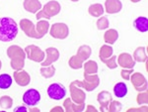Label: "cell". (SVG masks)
<instances>
[{
  "label": "cell",
  "mask_w": 148,
  "mask_h": 112,
  "mask_svg": "<svg viewBox=\"0 0 148 112\" xmlns=\"http://www.w3.org/2000/svg\"><path fill=\"white\" fill-rule=\"evenodd\" d=\"M47 53V59L42 63V66H51L54 62H56L59 59V52L57 51L56 48H49L46 50Z\"/></svg>",
  "instance_id": "11"
},
{
  "label": "cell",
  "mask_w": 148,
  "mask_h": 112,
  "mask_svg": "<svg viewBox=\"0 0 148 112\" xmlns=\"http://www.w3.org/2000/svg\"><path fill=\"white\" fill-rule=\"evenodd\" d=\"M71 1H73V2H77V1H79V0H71Z\"/></svg>",
  "instance_id": "40"
},
{
  "label": "cell",
  "mask_w": 148,
  "mask_h": 112,
  "mask_svg": "<svg viewBox=\"0 0 148 112\" xmlns=\"http://www.w3.org/2000/svg\"><path fill=\"white\" fill-rule=\"evenodd\" d=\"M31 111H40V109H38V108H32V109H30Z\"/></svg>",
  "instance_id": "38"
},
{
  "label": "cell",
  "mask_w": 148,
  "mask_h": 112,
  "mask_svg": "<svg viewBox=\"0 0 148 112\" xmlns=\"http://www.w3.org/2000/svg\"><path fill=\"white\" fill-rule=\"evenodd\" d=\"M18 111H23V112H26L28 111V108L26 106H19V107H16L14 109V112H18Z\"/></svg>",
  "instance_id": "36"
},
{
  "label": "cell",
  "mask_w": 148,
  "mask_h": 112,
  "mask_svg": "<svg viewBox=\"0 0 148 112\" xmlns=\"http://www.w3.org/2000/svg\"><path fill=\"white\" fill-rule=\"evenodd\" d=\"M85 77V82H79V80H75L72 83L76 84L78 86H81L83 88H85L87 91H92L93 89H95V87H97L99 85V77L98 75H86L84 73Z\"/></svg>",
  "instance_id": "6"
},
{
  "label": "cell",
  "mask_w": 148,
  "mask_h": 112,
  "mask_svg": "<svg viewBox=\"0 0 148 112\" xmlns=\"http://www.w3.org/2000/svg\"><path fill=\"white\" fill-rule=\"evenodd\" d=\"M23 6L25 10L30 13H38L42 9V4L39 0H25Z\"/></svg>",
  "instance_id": "14"
},
{
  "label": "cell",
  "mask_w": 148,
  "mask_h": 112,
  "mask_svg": "<svg viewBox=\"0 0 148 112\" xmlns=\"http://www.w3.org/2000/svg\"><path fill=\"white\" fill-rule=\"evenodd\" d=\"M112 102V104H111V106L109 107V110L110 111H121V102H118V101H113V100H111Z\"/></svg>",
  "instance_id": "33"
},
{
  "label": "cell",
  "mask_w": 148,
  "mask_h": 112,
  "mask_svg": "<svg viewBox=\"0 0 148 112\" xmlns=\"http://www.w3.org/2000/svg\"><path fill=\"white\" fill-rule=\"evenodd\" d=\"M18 24L10 17L0 18V41L11 42L18 35Z\"/></svg>",
  "instance_id": "1"
},
{
  "label": "cell",
  "mask_w": 148,
  "mask_h": 112,
  "mask_svg": "<svg viewBox=\"0 0 148 112\" xmlns=\"http://www.w3.org/2000/svg\"><path fill=\"white\" fill-rule=\"evenodd\" d=\"M14 78H15L16 83L20 85V86H27L31 80V77L28 75L27 71H21V70L15 71V73H14Z\"/></svg>",
  "instance_id": "12"
},
{
  "label": "cell",
  "mask_w": 148,
  "mask_h": 112,
  "mask_svg": "<svg viewBox=\"0 0 148 112\" xmlns=\"http://www.w3.org/2000/svg\"><path fill=\"white\" fill-rule=\"evenodd\" d=\"M132 2H138V1H140V0H131Z\"/></svg>",
  "instance_id": "39"
},
{
  "label": "cell",
  "mask_w": 148,
  "mask_h": 112,
  "mask_svg": "<svg viewBox=\"0 0 148 112\" xmlns=\"http://www.w3.org/2000/svg\"><path fill=\"white\" fill-rule=\"evenodd\" d=\"M112 55H113V48L112 47L105 45L100 50V59H101V61L110 59L112 57Z\"/></svg>",
  "instance_id": "29"
},
{
  "label": "cell",
  "mask_w": 148,
  "mask_h": 112,
  "mask_svg": "<svg viewBox=\"0 0 148 112\" xmlns=\"http://www.w3.org/2000/svg\"><path fill=\"white\" fill-rule=\"evenodd\" d=\"M26 57H28L29 59L34 61L36 63H42L45 61V52L40 50L39 47L35 46V45H30V46L26 47L25 49Z\"/></svg>",
  "instance_id": "5"
},
{
  "label": "cell",
  "mask_w": 148,
  "mask_h": 112,
  "mask_svg": "<svg viewBox=\"0 0 148 112\" xmlns=\"http://www.w3.org/2000/svg\"><path fill=\"white\" fill-rule=\"evenodd\" d=\"M49 34H51V37L56 38V39L63 40L67 38L69 34V29L67 25L64 23H54L51 27Z\"/></svg>",
  "instance_id": "7"
},
{
  "label": "cell",
  "mask_w": 148,
  "mask_h": 112,
  "mask_svg": "<svg viewBox=\"0 0 148 112\" xmlns=\"http://www.w3.org/2000/svg\"><path fill=\"white\" fill-rule=\"evenodd\" d=\"M49 29V23L46 20H39L37 23V27H36V31L40 35V38H42L47 33Z\"/></svg>",
  "instance_id": "21"
},
{
  "label": "cell",
  "mask_w": 148,
  "mask_h": 112,
  "mask_svg": "<svg viewBox=\"0 0 148 112\" xmlns=\"http://www.w3.org/2000/svg\"><path fill=\"white\" fill-rule=\"evenodd\" d=\"M106 11L110 14H114V13H118L121 10V7L123 4L120 0H107L106 3Z\"/></svg>",
  "instance_id": "15"
},
{
  "label": "cell",
  "mask_w": 148,
  "mask_h": 112,
  "mask_svg": "<svg viewBox=\"0 0 148 112\" xmlns=\"http://www.w3.org/2000/svg\"><path fill=\"white\" fill-rule=\"evenodd\" d=\"M131 82L136 90H144L142 88V84H146V80L141 73H133L131 77Z\"/></svg>",
  "instance_id": "18"
},
{
  "label": "cell",
  "mask_w": 148,
  "mask_h": 112,
  "mask_svg": "<svg viewBox=\"0 0 148 112\" xmlns=\"http://www.w3.org/2000/svg\"><path fill=\"white\" fill-rule=\"evenodd\" d=\"M20 27L28 37L35 38V39H40V35L36 31V27L32 21L28 20V19H23V20L20 21Z\"/></svg>",
  "instance_id": "9"
},
{
  "label": "cell",
  "mask_w": 148,
  "mask_h": 112,
  "mask_svg": "<svg viewBox=\"0 0 148 112\" xmlns=\"http://www.w3.org/2000/svg\"><path fill=\"white\" fill-rule=\"evenodd\" d=\"M47 95L51 99L53 100H61L66 96V89L61 83H51L47 87Z\"/></svg>",
  "instance_id": "4"
},
{
  "label": "cell",
  "mask_w": 148,
  "mask_h": 112,
  "mask_svg": "<svg viewBox=\"0 0 148 112\" xmlns=\"http://www.w3.org/2000/svg\"><path fill=\"white\" fill-rule=\"evenodd\" d=\"M83 66H84L86 75H95L98 71V65L94 61H88Z\"/></svg>",
  "instance_id": "26"
},
{
  "label": "cell",
  "mask_w": 148,
  "mask_h": 112,
  "mask_svg": "<svg viewBox=\"0 0 148 112\" xmlns=\"http://www.w3.org/2000/svg\"><path fill=\"white\" fill-rule=\"evenodd\" d=\"M88 11H89L90 15H92L93 17H99L104 13V9H103V6L101 4H92L89 7Z\"/></svg>",
  "instance_id": "28"
},
{
  "label": "cell",
  "mask_w": 148,
  "mask_h": 112,
  "mask_svg": "<svg viewBox=\"0 0 148 112\" xmlns=\"http://www.w3.org/2000/svg\"><path fill=\"white\" fill-rule=\"evenodd\" d=\"M133 26L137 31L141 33H146L148 31V19L146 17H137L133 22Z\"/></svg>",
  "instance_id": "17"
},
{
  "label": "cell",
  "mask_w": 148,
  "mask_h": 112,
  "mask_svg": "<svg viewBox=\"0 0 148 112\" xmlns=\"http://www.w3.org/2000/svg\"><path fill=\"white\" fill-rule=\"evenodd\" d=\"M59 12H60V4L57 1L51 0L49 3H47L44 6V8L40 10V12H38L36 18L38 19V21L40 20L42 18H46L47 20H49L52 16L57 15Z\"/></svg>",
  "instance_id": "3"
},
{
  "label": "cell",
  "mask_w": 148,
  "mask_h": 112,
  "mask_svg": "<svg viewBox=\"0 0 148 112\" xmlns=\"http://www.w3.org/2000/svg\"><path fill=\"white\" fill-rule=\"evenodd\" d=\"M7 55L11 59V68L14 71H20L25 65L26 53L21 47L12 45L7 50Z\"/></svg>",
  "instance_id": "2"
},
{
  "label": "cell",
  "mask_w": 148,
  "mask_h": 112,
  "mask_svg": "<svg viewBox=\"0 0 148 112\" xmlns=\"http://www.w3.org/2000/svg\"><path fill=\"white\" fill-rule=\"evenodd\" d=\"M13 104V100L10 96L8 95H4L0 98V106L3 109H10Z\"/></svg>",
  "instance_id": "31"
},
{
  "label": "cell",
  "mask_w": 148,
  "mask_h": 112,
  "mask_svg": "<svg viewBox=\"0 0 148 112\" xmlns=\"http://www.w3.org/2000/svg\"><path fill=\"white\" fill-rule=\"evenodd\" d=\"M83 59L80 58L78 55H75V56L71 57L70 59L68 62V65L70 68H74V70H78V68H81L83 66Z\"/></svg>",
  "instance_id": "25"
},
{
  "label": "cell",
  "mask_w": 148,
  "mask_h": 112,
  "mask_svg": "<svg viewBox=\"0 0 148 112\" xmlns=\"http://www.w3.org/2000/svg\"><path fill=\"white\" fill-rule=\"evenodd\" d=\"M133 59L134 61L142 63V62L146 61V51H145L144 47H139L135 50L134 54H133Z\"/></svg>",
  "instance_id": "24"
},
{
  "label": "cell",
  "mask_w": 148,
  "mask_h": 112,
  "mask_svg": "<svg viewBox=\"0 0 148 112\" xmlns=\"http://www.w3.org/2000/svg\"><path fill=\"white\" fill-rule=\"evenodd\" d=\"M12 82L13 80L8 73L0 75V88L1 89H8L12 85Z\"/></svg>",
  "instance_id": "22"
},
{
  "label": "cell",
  "mask_w": 148,
  "mask_h": 112,
  "mask_svg": "<svg viewBox=\"0 0 148 112\" xmlns=\"http://www.w3.org/2000/svg\"><path fill=\"white\" fill-rule=\"evenodd\" d=\"M118 38H119V33L114 29H111V30L107 31L104 36L105 42L108 43V44H111V45L114 44V43L116 41Z\"/></svg>",
  "instance_id": "23"
},
{
  "label": "cell",
  "mask_w": 148,
  "mask_h": 112,
  "mask_svg": "<svg viewBox=\"0 0 148 112\" xmlns=\"http://www.w3.org/2000/svg\"><path fill=\"white\" fill-rule=\"evenodd\" d=\"M116 59V56H113V57H112V59H111V61L105 59V61H103V63L106 64L107 66H108V68H116V66H118V65H116V64L114 63Z\"/></svg>",
  "instance_id": "34"
},
{
  "label": "cell",
  "mask_w": 148,
  "mask_h": 112,
  "mask_svg": "<svg viewBox=\"0 0 148 112\" xmlns=\"http://www.w3.org/2000/svg\"><path fill=\"white\" fill-rule=\"evenodd\" d=\"M70 93H71V99L73 102L77 104L84 103V100L86 98V94L84 91L80 89V86H76L73 83H70Z\"/></svg>",
  "instance_id": "10"
},
{
  "label": "cell",
  "mask_w": 148,
  "mask_h": 112,
  "mask_svg": "<svg viewBox=\"0 0 148 112\" xmlns=\"http://www.w3.org/2000/svg\"><path fill=\"white\" fill-rule=\"evenodd\" d=\"M97 27L99 30H103V29H106V28L109 27V21L108 19L106 17H102L98 20L97 22Z\"/></svg>",
  "instance_id": "32"
},
{
  "label": "cell",
  "mask_w": 148,
  "mask_h": 112,
  "mask_svg": "<svg viewBox=\"0 0 148 112\" xmlns=\"http://www.w3.org/2000/svg\"><path fill=\"white\" fill-rule=\"evenodd\" d=\"M85 107V104L82 103L80 104H77L75 103V102H71V98H67L65 99V101H64V109H65V111L67 112H72V111H82L83 109H84Z\"/></svg>",
  "instance_id": "19"
},
{
  "label": "cell",
  "mask_w": 148,
  "mask_h": 112,
  "mask_svg": "<svg viewBox=\"0 0 148 112\" xmlns=\"http://www.w3.org/2000/svg\"><path fill=\"white\" fill-rule=\"evenodd\" d=\"M40 73L44 77L46 78H51L56 73V68L53 66H42L40 68Z\"/></svg>",
  "instance_id": "30"
},
{
  "label": "cell",
  "mask_w": 148,
  "mask_h": 112,
  "mask_svg": "<svg viewBox=\"0 0 148 112\" xmlns=\"http://www.w3.org/2000/svg\"><path fill=\"white\" fill-rule=\"evenodd\" d=\"M111 100H112V96L108 91L100 92L99 95H98V101L102 105L101 107L102 111L108 110V105L110 102H111Z\"/></svg>",
  "instance_id": "16"
},
{
  "label": "cell",
  "mask_w": 148,
  "mask_h": 112,
  "mask_svg": "<svg viewBox=\"0 0 148 112\" xmlns=\"http://www.w3.org/2000/svg\"><path fill=\"white\" fill-rule=\"evenodd\" d=\"M91 53H92L91 48L89 46H86V45H83V46H81L79 48V50H78V52H77V55L83 59V61H86V59L91 56Z\"/></svg>",
  "instance_id": "27"
},
{
  "label": "cell",
  "mask_w": 148,
  "mask_h": 112,
  "mask_svg": "<svg viewBox=\"0 0 148 112\" xmlns=\"http://www.w3.org/2000/svg\"><path fill=\"white\" fill-rule=\"evenodd\" d=\"M114 94L118 98H123L127 94V86L125 82H119L114 87Z\"/></svg>",
  "instance_id": "20"
},
{
  "label": "cell",
  "mask_w": 148,
  "mask_h": 112,
  "mask_svg": "<svg viewBox=\"0 0 148 112\" xmlns=\"http://www.w3.org/2000/svg\"><path fill=\"white\" fill-rule=\"evenodd\" d=\"M119 65L125 68H132L135 65V61L127 53H123L119 56Z\"/></svg>",
  "instance_id": "13"
},
{
  "label": "cell",
  "mask_w": 148,
  "mask_h": 112,
  "mask_svg": "<svg viewBox=\"0 0 148 112\" xmlns=\"http://www.w3.org/2000/svg\"><path fill=\"white\" fill-rule=\"evenodd\" d=\"M132 73V71H125V70H123L121 71V77H123L125 80H128L130 78V75Z\"/></svg>",
  "instance_id": "35"
},
{
  "label": "cell",
  "mask_w": 148,
  "mask_h": 112,
  "mask_svg": "<svg viewBox=\"0 0 148 112\" xmlns=\"http://www.w3.org/2000/svg\"><path fill=\"white\" fill-rule=\"evenodd\" d=\"M23 102L28 106H36L40 100V93L35 88L28 89L23 95Z\"/></svg>",
  "instance_id": "8"
},
{
  "label": "cell",
  "mask_w": 148,
  "mask_h": 112,
  "mask_svg": "<svg viewBox=\"0 0 148 112\" xmlns=\"http://www.w3.org/2000/svg\"><path fill=\"white\" fill-rule=\"evenodd\" d=\"M0 68H1V61H0Z\"/></svg>",
  "instance_id": "41"
},
{
  "label": "cell",
  "mask_w": 148,
  "mask_h": 112,
  "mask_svg": "<svg viewBox=\"0 0 148 112\" xmlns=\"http://www.w3.org/2000/svg\"><path fill=\"white\" fill-rule=\"evenodd\" d=\"M51 111V112L52 111H63V108L62 107H54V108H52Z\"/></svg>",
  "instance_id": "37"
}]
</instances>
